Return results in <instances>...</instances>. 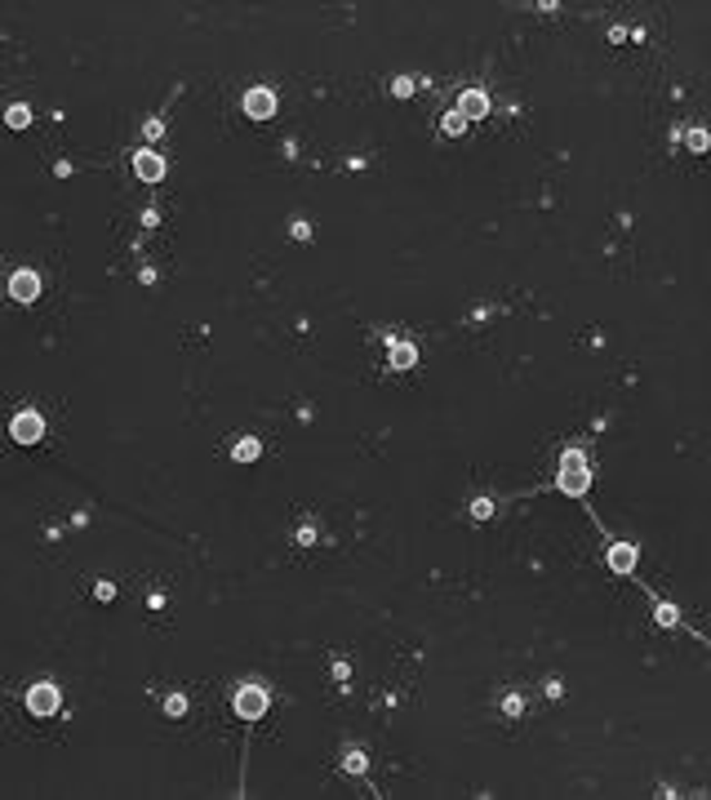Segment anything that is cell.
Returning a JSON list of instances; mask_svg holds the SVG:
<instances>
[{"label": "cell", "instance_id": "cell-8", "mask_svg": "<svg viewBox=\"0 0 711 800\" xmlns=\"http://www.w3.org/2000/svg\"><path fill=\"white\" fill-rule=\"evenodd\" d=\"M134 174L143 178V183H160L165 178V156L160 152H134Z\"/></svg>", "mask_w": 711, "mask_h": 800}, {"label": "cell", "instance_id": "cell-18", "mask_svg": "<svg viewBox=\"0 0 711 800\" xmlns=\"http://www.w3.org/2000/svg\"><path fill=\"white\" fill-rule=\"evenodd\" d=\"M165 711H169V716H183V711H187V698H183V694H174V698L165 702Z\"/></svg>", "mask_w": 711, "mask_h": 800}, {"label": "cell", "instance_id": "cell-3", "mask_svg": "<svg viewBox=\"0 0 711 800\" xmlns=\"http://www.w3.org/2000/svg\"><path fill=\"white\" fill-rule=\"evenodd\" d=\"M59 707H63V694H59V685L41 680V685H32V689H27V711H32L36 720H50V716H59Z\"/></svg>", "mask_w": 711, "mask_h": 800}, {"label": "cell", "instance_id": "cell-12", "mask_svg": "<svg viewBox=\"0 0 711 800\" xmlns=\"http://www.w3.org/2000/svg\"><path fill=\"white\" fill-rule=\"evenodd\" d=\"M467 125H472V121H467V116H463V112L454 107V112H445V121H441V134H449V138H458V134H463Z\"/></svg>", "mask_w": 711, "mask_h": 800}, {"label": "cell", "instance_id": "cell-2", "mask_svg": "<svg viewBox=\"0 0 711 800\" xmlns=\"http://www.w3.org/2000/svg\"><path fill=\"white\" fill-rule=\"evenodd\" d=\"M231 707H236V716L240 720H262L267 716V707H271V698H267V689L258 685V680H245L240 689H236V698H231Z\"/></svg>", "mask_w": 711, "mask_h": 800}, {"label": "cell", "instance_id": "cell-16", "mask_svg": "<svg viewBox=\"0 0 711 800\" xmlns=\"http://www.w3.org/2000/svg\"><path fill=\"white\" fill-rule=\"evenodd\" d=\"M347 773H365V756H361V751L347 756Z\"/></svg>", "mask_w": 711, "mask_h": 800}, {"label": "cell", "instance_id": "cell-6", "mask_svg": "<svg viewBox=\"0 0 711 800\" xmlns=\"http://www.w3.org/2000/svg\"><path fill=\"white\" fill-rule=\"evenodd\" d=\"M10 294H14L19 302H36V298H41V276H36L32 267H19V271L10 276Z\"/></svg>", "mask_w": 711, "mask_h": 800}, {"label": "cell", "instance_id": "cell-11", "mask_svg": "<svg viewBox=\"0 0 711 800\" xmlns=\"http://www.w3.org/2000/svg\"><path fill=\"white\" fill-rule=\"evenodd\" d=\"M258 454H262V445H258V436H240V441L231 445V459H236V463H254Z\"/></svg>", "mask_w": 711, "mask_h": 800}, {"label": "cell", "instance_id": "cell-4", "mask_svg": "<svg viewBox=\"0 0 711 800\" xmlns=\"http://www.w3.org/2000/svg\"><path fill=\"white\" fill-rule=\"evenodd\" d=\"M10 436H14L19 445H36V441L45 436V419H41L36 410H19V414L10 419Z\"/></svg>", "mask_w": 711, "mask_h": 800}, {"label": "cell", "instance_id": "cell-1", "mask_svg": "<svg viewBox=\"0 0 711 800\" xmlns=\"http://www.w3.org/2000/svg\"><path fill=\"white\" fill-rule=\"evenodd\" d=\"M556 490H560V494H569V498H582V494L591 490V459H587V450L569 445V450L560 454Z\"/></svg>", "mask_w": 711, "mask_h": 800}, {"label": "cell", "instance_id": "cell-17", "mask_svg": "<svg viewBox=\"0 0 711 800\" xmlns=\"http://www.w3.org/2000/svg\"><path fill=\"white\" fill-rule=\"evenodd\" d=\"M472 516H476V521H485V516H494V503H489V498H476V507H472Z\"/></svg>", "mask_w": 711, "mask_h": 800}, {"label": "cell", "instance_id": "cell-5", "mask_svg": "<svg viewBox=\"0 0 711 800\" xmlns=\"http://www.w3.org/2000/svg\"><path fill=\"white\" fill-rule=\"evenodd\" d=\"M245 116L249 121H271L276 116V90H267V85L245 90Z\"/></svg>", "mask_w": 711, "mask_h": 800}, {"label": "cell", "instance_id": "cell-9", "mask_svg": "<svg viewBox=\"0 0 711 800\" xmlns=\"http://www.w3.org/2000/svg\"><path fill=\"white\" fill-rule=\"evenodd\" d=\"M458 112H463L467 121L489 116V94H485V90H463V94H458Z\"/></svg>", "mask_w": 711, "mask_h": 800}, {"label": "cell", "instance_id": "cell-14", "mask_svg": "<svg viewBox=\"0 0 711 800\" xmlns=\"http://www.w3.org/2000/svg\"><path fill=\"white\" fill-rule=\"evenodd\" d=\"M684 143H689L693 152H707V147H711V134H707V129H689V134H684Z\"/></svg>", "mask_w": 711, "mask_h": 800}, {"label": "cell", "instance_id": "cell-15", "mask_svg": "<svg viewBox=\"0 0 711 800\" xmlns=\"http://www.w3.org/2000/svg\"><path fill=\"white\" fill-rule=\"evenodd\" d=\"M392 94H396V98H410V94H414V76H396V81H392Z\"/></svg>", "mask_w": 711, "mask_h": 800}, {"label": "cell", "instance_id": "cell-7", "mask_svg": "<svg viewBox=\"0 0 711 800\" xmlns=\"http://www.w3.org/2000/svg\"><path fill=\"white\" fill-rule=\"evenodd\" d=\"M636 561H640L636 543H609V552H605V565L613 574H636Z\"/></svg>", "mask_w": 711, "mask_h": 800}, {"label": "cell", "instance_id": "cell-10", "mask_svg": "<svg viewBox=\"0 0 711 800\" xmlns=\"http://www.w3.org/2000/svg\"><path fill=\"white\" fill-rule=\"evenodd\" d=\"M387 360H392V369H414V365H418V347L396 338V342L387 347Z\"/></svg>", "mask_w": 711, "mask_h": 800}, {"label": "cell", "instance_id": "cell-13", "mask_svg": "<svg viewBox=\"0 0 711 800\" xmlns=\"http://www.w3.org/2000/svg\"><path fill=\"white\" fill-rule=\"evenodd\" d=\"M5 121H10V125H14V129H27V125H32V107H23V103H14V107H10V116H5Z\"/></svg>", "mask_w": 711, "mask_h": 800}]
</instances>
